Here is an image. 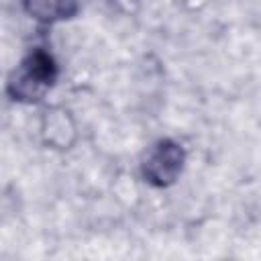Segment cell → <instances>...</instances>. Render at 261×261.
Returning a JSON list of instances; mask_svg holds the SVG:
<instances>
[{
  "label": "cell",
  "instance_id": "obj_2",
  "mask_svg": "<svg viewBox=\"0 0 261 261\" xmlns=\"http://www.w3.org/2000/svg\"><path fill=\"white\" fill-rule=\"evenodd\" d=\"M186 147L171 137H161L143 151L139 161V173L147 186L165 190L177 184L186 169Z\"/></svg>",
  "mask_w": 261,
  "mask_h": 261
},
{
  "label": "cell",
  "instance_id": "obj_6",
  "mask_svg": "<svg viewBox=\"0 0 261 261\" xmlns=\"http://www.w3.org/2000/svg\"><path fill=\"white\" fill-rule=\"evenodd\" d=\"M181 4L186 8H190V10H200V8H204L208 4V0H181Z\"/></svg>",
  "mask_w": 261,
  "mask_h": 261
},
{
  "label": "cell",
  "instance_id": "obj_4",
  "mask_svg": "<svg viewBox=\"0 0 261 261\" xmlns=\"http://www.w3.org/2000/svg\"><path fill=\"white\" fill-rule=\"evenodd\" d=\"M22 12L41 27H53L59 22L73 20L82 4L80 0H20Z\"/></svg>",
  "mask_w": 261,
  "mask_h": 261
},
{
  "label": "cell",
  "instance_id": "obj_3",
  "mask_svg": "<svg viewBox=\"0 0 261 261\" xmlns=\"http://www.w3.org/2000/svg\"><path fill=\"white\" fill-rule=\"evenodd\" d=\"M39 141L45 149L65 153L77 145L80 128L73 112L63 104H49L39 114Z\"/></svg>",
  "mask_w": 261,
  "mask_h": 261
},
{
  "label": "cell",
  "instance_id": "obj_1",
  "mask_svg": "<svg viewBox=\"0 0 261 261\" xmlns=\"http://www.w3.org/2000/svg\"><path fill=\"white\" fill-rule=\"evenodd\" d=\"M59 80V63L45 47H33L6 77V96L18 104H41Z\"/></svg>",
  "mask_w": 261,
  "mask_h": 261
},
{
  "label": "cell",
  "instance_id": "obj_5",
  "mask_svg": "<svg viewBox=\"0 0 261 261\" xmlns=\"http://www.w3.org/2000/svg\"><path fill=\"white\" fill-rule=\"evenodd\" d=\"M114 12L122 14V16H135L141 8V0H106Z\"/></svg>",
  "mask_w": 261,
  "mask_h": 261
}]
</instances>
